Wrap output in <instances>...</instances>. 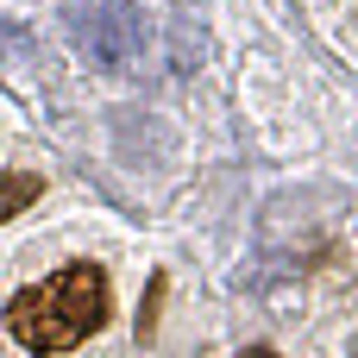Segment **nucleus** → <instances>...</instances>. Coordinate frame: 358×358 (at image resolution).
Instances as JSON below:
<instances>
[{
	"label": "nucleus",
	"mask_w": 358,
	"mask_h": 358,
	"mask_svg": "<svg viewBox=\"0 0 358 358\" xmlns=\"http://www.w3.org/2000/svg\"><path fill=\"white\" fill-rule=\"evenodd\" d=\"M107 321V277L101 264H69L6 302V327L25 352H69Z\"/></svg>",
	"instance_id": "obj_1"
},
{
	"label": "nucleus",
	"mask_w": 358,
	"mask_h": 358,
	"mask_svg": "<svg viewBox=\"0 0 358 358\" xmlns=\"http://www.w3.org/2000/svg\"><path fill=\"white\" fill-rule=\"evenodd\" d=\"M38 195H44V176H38V170H6V176H0V220H13V214L31 208Z\"/></svg>",
	"instance_id": "obj_3"
},
{
	"label": "nucleus",
	"mask_w": 358,
	"mask_h": 358,
	"mask_svg": "<svg viewBox=\"0 0 358 358\" xmlns=\"http://www.w3.org/2000/svg\"><path fill=\"white\" fill-rule=\"evenodd\" d=\"M69 31L88 63L132 69L145 63V13L132 0H69Z\"/></svg>",
	"instance_id": "obj_2"
},
{
	"label": "nucleus",
	"mask_w": 358,
	"mask_h": 358,
	"mask_svg": "<svg viewBox=\"0 0 358 358\" xmlns=\"http://www.w3.org/2000/svg\"><path fill=\"white\" fill-rule=\"evenodd\" d=\"M239 358H277V352H264V346H252V352H239Z\"/></svg>",
	"instance_id": "obj_4"
}]
</instances>
